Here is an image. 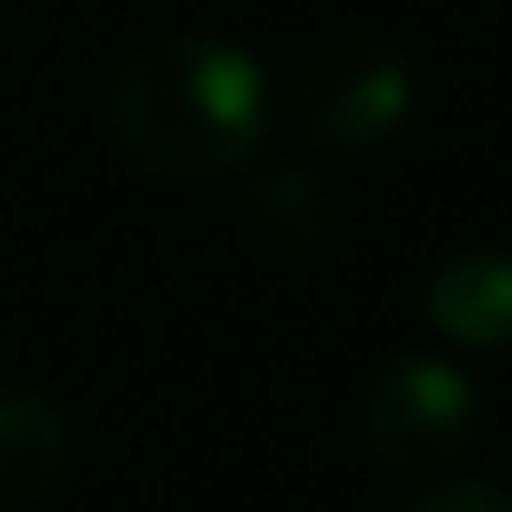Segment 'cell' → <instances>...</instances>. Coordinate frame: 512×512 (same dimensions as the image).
Listing matches in <instances>:
<instances>
[{
    "mask_svg": "<svg viewBox=\"0 0 512 512\" xmlns=\"http://www.w3.org/2000/svg\"><path fill=\"white\" fill-rule=\"evenodd\" d=\"M106 125L138 171L204 184L243 171L263 151L276 125V92L256 53H243L237 40L165 33L112 73Z\"/></svg>",
    "mask_w": 512,
    "mask_h": 512,
    "instance_id": "6da1fadb",
    "label": "cell"
},
{
    "mask_svg": "<svg viewBox=\"0 0 512 512\" xmlns=\"http://www.w3.org/2000/svg\"><path fill=\"white\" fill-rule=\"evenodd\" d=\"M480 434V394L447 355H394L362 394V440L394 480H440Z\"/></svg>",
    "mask_w": 512,
    "mask_h": 512,
    "instance_id": "7a4b0ae2",
    "label": "cell"
},
{
    "mask_svg": "<svg viewBox=\"0 0 512 512\" xmlns=\"http://www.w3.org/2000/svg\"><path fill=\"white\" fill-rule=\"evenodd\" d=\"M289 112L329 151H375L414 112V66L381 33H335L289 79Z\"/></svg>",
    "mask_w": 512,
    "mask_h": 512,
    "instance_id": "3957f363",
    "label": "cell"
},
{
    "mask_svg": "<svg viewBox=\"0 0 512 512\" xmlns=\"http://www.w3.org/2000/svg\"><path fill=\"white\" fill-rule=\"evenodd\" d=\"M427 329L453 348H506L512 342V256L460 250L427 276Z\"/></svg>",
    "mask_w": 512,
    "mask_h": 512,
    "instance_id": "277c9868",
    "label": "cell"
},
{
    "mask_svg": "<svg viewBox=\"0 0 512 512\" xmlns=\"http://www.w3.org/2000/svg\"><path fill=\"white\" fill-rule=\"evenodd\" d=\"M73 453V427H66L60 401L40 388H0V512L40 506L66 473Z\"/></svg>",
    "mask_w": 512,
    "mask_h": 512,
    "instance_id": "5b68a950",
    "label": "cell"
},
{
    "mask_svg": "<svg viewBox=\"0 0 512 512\" xmlns=\"http://www.w3.org/2000/svg\"><path fill=\"white\" fill-rule=\"evenodd\" d=\"M250 224L276 243V250H316L335 224V197L316 171L276 165L250 184Z\"/></svg>",
    "mask_w": 512,
    "mask_h": 512,
    "instance_id": "8992f818",
    "label": "cell"
},
{
    "mask_svg": "<svg viewBox=\"0 0 512 512\" xmlns=\"http://www.w3.org/2000/svg\"><path fill=\"white\" fill-rule=\"evenodd\" d=\"M407 512H512V493H499L493 480H440L407 499Z\"/></svg>",
    "mask_w": 512,
    "mask_h": 512,
    "instance_id": "52a82bcc",
    "label": "cell"
}]
</instances>
